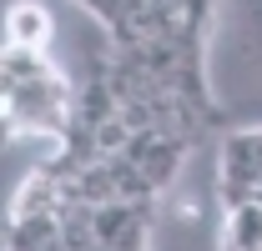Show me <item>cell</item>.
<instances>
[{"label":"cell","mask_w":262,"mask_h":251,"mask_svg":"<svg viewBox=\"0 0 262 251\" xmlns=\"http://www.w3.org/2000/svg\"><path fill=\"white\" fill-rule=\"evenodd\" d=\"M91 226L106 251H151L157 231V201H106L91 206Z\"/></svg>","instance_id":"6da1fadb"},{"label":"cell","mask_w":262,"mask_h":251,"mask_svg":"<svg viewBox=\"0 0 262 251\" xmlns=\"http://www.w3.org/2000/svg\"><path fill=\"white\" fill-rule=\"evenodd\" d=\"M187 151H192L187 136H171V131H131V141H126L121 156H126L157 191H166L171 181H177V171H182Z\"/></svg>","instance_id":"7a4b0ae2"},{"label":"cell","mask_w":262,"mask_h":251,"mask_svg":"<svg viewBox=\"0 0 262 251\" xmlns=\"http://www.w3.org/2000/svg\"><path fill=\"white\" fill-rule=\"evenodd\" d=\"M56 20L40 0H10L5 5V45H26V51H51Z\"/></svg>","instance_id":"3957f363"},{"label":"cell","mask_w":262,"mask_h":251,"mask_svg":"<svg viewBox=\"0 0 262 251\" xmlns=\"http://www.w3.org/2000/svg\"><path fill=\"white\" fill-rule=\"evenodd\" d=\"M222 251H262V191L257 201H242L222 211V236H217Z\"/></svg>","instance_id":"277c9868"}]
</instances>
